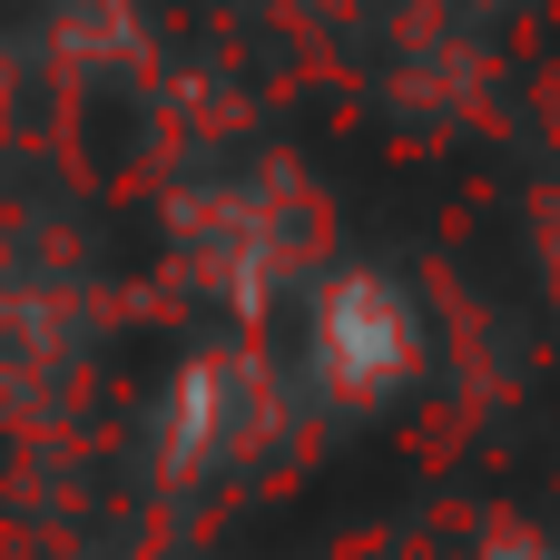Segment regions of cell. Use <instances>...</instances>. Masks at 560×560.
<instances>
[{"label":"cell","mask_w":560,"mask_h":560,"mask_svg":"<svg viewBox=\"0 0 560 560\" xmlns=\"http://www.w3.org/2000/svg\"><path fill=\"white\" fill-rule=\"evenodd\" d=\"M482 560H560V551H551V541H532V532H502Z\"/></svg>","instance_id":"2"},{"label":"cell","mask_w":560,"mask_h":560,"mask_svg":"<svg viewBox=\"0 0 560 560\" xmlns=\"http://www.w3.org/2000/svg\"><path fill=\"white\" fill-rule=\"evenodd\" d=\"M305 354H315V384H325V394L384 404V394L423 364V325H413L404 285H384V276H325L315 325H305Z\"/></svg>","instance_id":"1"}]
</instances>
